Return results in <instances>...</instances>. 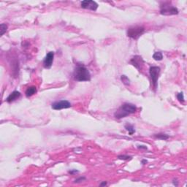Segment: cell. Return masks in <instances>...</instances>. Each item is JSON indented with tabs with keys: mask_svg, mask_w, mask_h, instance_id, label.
<instances>
[{
	"mask_svg": "<svg viewBox=\"0 0 187 187\" xmlns=\"http://www.w3.org/2000/svg\"><path fill=\"white\" fill-rule=\"evenodd\" d=\"M0 30H1V36L4 35V34L7 32L8 29V25L5 24H2L0 25Z\"/></svg>",
	"mask_w": 187,
	"mask_h": 187,
	"instance_id": "cell-16",
	"label": "cell"
},
{
	"mask_svg": "<svg viewBox=\"0 0 187 187\" xmlns=\"http://www.w3.org/2000/svg\"><path fill=\"white\" fill-rule=\"evenodd\" d=\"M177 99H178V100L180 102H181V103H183V102H185L183 92H180V93H178V94H177Z\"/></svg>",
	"mask_w": 187,
	"mask_h": 187,
	"instance_id": "cell-17",
	"label": "cell"
},
{
	"mask_svg": "<svg viewBox=\"0 0 187 187\" xmlns=\"http://www.w3.org/2000/svg\"><path fill=\"white\" fill-rule=\"evenodd\" d=\"M137 148H139V149H145V150H147L148 148L146 146H137Z\"/></svg>",
	"mask_w": 187,
	"mask_h": 187,
	"instance_id": "cell-22",
	"label": "cell"
},
{
	"mask_svg": "<svg viewBox=\"0 0 187 187\" xmlns=\"http://www.w3.org/2000/svg\"><path fill=\"white\" fill-rule=\"evenodd\" d=\"M160 71H161L160 67L157 66H152L149 69V74H150V77H151V81H152V85H153V87L155 91L157 88V81L159 79Z\"/></svg>",
	"mask_w": 187,
	"mask_h": 187,
	"instance_id": "cell-5",
	"label": "cell"
},
{
	"mask_svg": "<svg viewBox=\"0 0 187 187\" xmlns=\"http://www.w3.org/2000/svg\"><path fill=\"white\" fill-rule=\"evenodd\" d=\"M70 175H75L76 173H78L79 171L78 170H69L68 172Z\"/></svg>",
	"mask_w": 187,
	"mask_h": 187,
	"instance_id": "cell-20",
	"label": "cell"
},
{
	"mask_svg": "<svg viewBox=\"0 0 187 187\" xmlns=\"http://www.w3.org/2000/svg\"><path fill=\"white\" fill-rule=\"evenodd\" d=\"M72 107L71 103L67 101V100H60V101H56L55 102L52 103L51 108L53 110H59L61 109H66V108H70Z\"/></svg>",
	"mask_w": 187,
	"mask_h": 187,
	"instance_id": "cell-6",
	"label": "cell"
},
{
	"mask_svg": "<svg viewBox=\"0 0 187 187\" xmlns=\"http://www.w3.org/2000/svg\"><path fill=\"white\" fill-rule=\"evenodd\" d=\"M121 80L122 83L124 85H126V86H129L130 85V80L129 79V78H128L127 76L121 75Z\"/></svg>",
	"mask_w": 187,
	"mask_h": 187,
	"instance_id": "cell-15",
	"label": "cell"
},
{
	"mask_svg": "<svg viewBox=\"0 0 187 187\" xmlns=\"http://www.w3.org/2000/svg\"><path fill=\"white\" fill-rule=\"evenodd\" d=\"M118 159H121V160H131L132 159L131 156H128V155H119L118 156Z\"/></svg>",
	"mask_w": 187,
	"mask_h": 187,
	"instance_id": "cell-18",
	"label": "cell"
},
{
	"mask_svg": "<svg viewBox=\"0 0 187 187\" xmlns=\"http://www.w3.org/2000/svg\"><path fill=\"white\" fill-rule=\"evenodd\" d=\"M53 59H54V52H48L43 60L44 67L45 69H50L51 67L53 61Z\"/></svg>",
	"mask_w": 187,
	"mask_h": 187,
	"instance_id": "cell-9",
	"label": "cell"
},
{
	"mask_svg": "<svg viewBox=\"0 0 187 187\" xmlns=\"http://www.w3.org/2000/svg\"><path fill=\"white\" fill-rule=\"evenodd\" d=\"M148 162L147 160H142V164H146Z\"/></svg>",
	"mask_w": 187,
	"mask_h": 187,
	"instance_id": "cell-24",
	"label": "cell"
},
{
	"mask_svg": "<svg viewBox=\"0 0 187 187\" xmlns=\"http://www.w3.org/2000/svg\"><path fill=\"white\" fill-rule=\"evenodd\" d=\"M145 32V28L140 26H131L127 29V36L133 40H137Z\"/></svg>",
	"mask_w": 187,
	"mask_h": 187,
	"instance_id": "cell-4",
	"label": "cell"
},
{
	"mask_svg": "<svg viewBox=\"0 0 187 187\" xmlns=\"http://www.w3.org/2000/svg\"><path fill=\"white\" fill-rule=\"evenodd\" d=\"M137 111V107L131 103H124L114 113V116L117 119H121L129 115L135 113Z\"/></svg>",
	"mask_w": 187,
	"mask_h": 187,
	"instance_id": "cell-2",
	"label": "cell"
},
{
	"mask_svg": "<svg viewBox=\"0 0 187 187\" xmlns=\"http://www.w3.org/2000/svg\"><path fill=\"white\" fill-rule=\"evenodd\" d=\"M20 96V93L18 91H14L12 92L10 95L8 96L6 99V102L8 103H11L12 102L16 101V100H18L19 97Z\"/></svg>",
	"mask_w": 187,
	"mask_h": 187,
	"instance_id": "cell-10",
	"label": "cell"
},
{
	"mask_svg": "<svg viewBox=\"0 0 187 187\" xmlns=\"http://www.w3.org/2000/svg\"><path fill=\"white\" fill-rule=\"evenodd\" d=\"M37 92V88L36 86H30V87H29L27 89H26V91L25 92V94H26V97H30V96H32V95H34V94H36Z\"/></svg>",
	"mask_w": 187,
	"mask_h": 187,
	"instance_id": "cell-11",
	"label": "cell"
},
{
	"mask_svg": "<svg viewBox=\"0 0 187 187\" xmlns=\"http://www.w3.org/2000/svg\"><path fill=\"white\" fill-rule=\"evenodd\" d=\"M125 129L129 131V135H132L135 132V129L134 127V126L131 124V123H127L125 126H124Z\"/></svg>",
	"mask_w": 187,
	"mask_h": 187,
	"instance_id": "cell-12",
	"label": "cell"
},
{
	"mask_svg": "<svg viewBox=\"0 0 187 187\" xmlns=\"http://www.w3.org/2000/svg\"><path fill=\"white\" fill-rule=\"evenodd\" d=\"M154 137L155 138H156V139L162 140H167L170 137V136L167 135L166 134H164V133L155 134V135H154Z\"/></svg>",
	"mask_w": 187,
	"mask_h": 187,
	"instance_id": "cell-13",
	"label": "cell"
},
{
	"mask_svg": "<svg viewBox=\"0 0 187 187\" xmlns=\"http://www.w3.org/2000/svg\"><path fill=\"white\" fill-rule=\"evenodd\" d=\"M144 61L143 59L142 58V56L136 55V56H133L130 60V64H132L135 68H137L139 71L142 70V68L143 67Z\"/></svg>",
	"mask_w": 187,
	"mask_h": 187,
	"instance_id": "cell-7",
	"label": "cell"
},
{
	"mask_svg": "<svg viewBox=\"0 0 187 187\" xmlns=\"http://www.w3.org/2000/svg\"><path fill=\"white\" fill-rule=\"evenodd\" d=\"M73 78L77 81L84 82L91 80V74L87 68L81 64H78L73 72Z\"/></svg>",
	"mask_w": 187,
	"mask_h": 187,
	"instance_id": "cell-1",
	"label": "cell"
},
{
	"mask_svg": "<svg viewBox=\"0 0 187 187\" xmlns=\"http://www.w3.org/2000/svg\"><path fill=\"white\" fill-rule=\"evenodd\" d=\"M159 8L160 14L163 16H173L178 14V8L174 7L170 2H161Z\"/></svg>",
	"mask_w": 187,
	"mask_h": 187,
	"instance_id": "cell-3",
	"label": "cell"
},
{
	"mask_svg": "<svg viewBox=\"0 0 187 187\" xmlns=\"http://www.w3.org/2000/svg\"><path fill=\"white\" fill-rule=\"evenodd\" d=\"M81 8L84 9H87V10H91L92 11H96L98 8V4L92 0H84L82 1L80 3Z\"/></svg>",
	"mask_w": 187,
	"mask_h": 187,
	"instance_id": "cell-8",
	"label": "cell"
},
{
	"mask_svg": "<svg viewBox=\"0 0 187 187\" xmlns=\"http://www.w3.org/2000/svg\"><path fill=\"white\" fill-rule=\"evenodd\" d=\"M107 185H108V183L106 181H103V182H102V183H100V186H105Z\"/></svg>",
	"mask_w": 187,
	"mask_h": 187,
	"instance_id": "cell-23",
	"label": "cell"
},
{
	"mask_svg": "<svg viewBox=\"0 0 187 187\" xmlns=\"http://www.w3.org/2000/svg\"><path fill=\"white\" fill-rule=\"evenodd\" d=\"M153 59L156 61H162L163 59V55L161 52H156L153 55Z\"/></svg>",
	"mask_w": 187,
	"mask_h": 187,
	"instance_id": "cell-14",
	"label": "cell"
},
{
	"mask_svg": "<svg viewBox=\"0 0 187 187\" xmlns=\"http://www.w3.org/2000/svg\"><path fill=\"white\" fill-rule=\"evenodd\" d=\"M172 184H173L174 186H178V184H179L178 181V179L174 178V179L172 180Z\"/></svg>",
	"mask_w": 187,
	"mask_h": 187,
	"instance_id": "cell-21",
	"label": "cell"
},
{
	"mask_svg": "<svg viewBox=\"0 0 187 187\" xmlns=\"http://www.w3.org/2000/svg\"><path fill=\"white\" fill-rule=\"evenodd\" d=\"M86 177H80L78 178H77V179L75 180V181H74V183H80V182H83L84 181H86Z\"/></svg>",
	"mask_w": 187,
	"mask_h": 187,
	"instance_id": "cell-19",
	"label": "cell"
}]
</instances>
